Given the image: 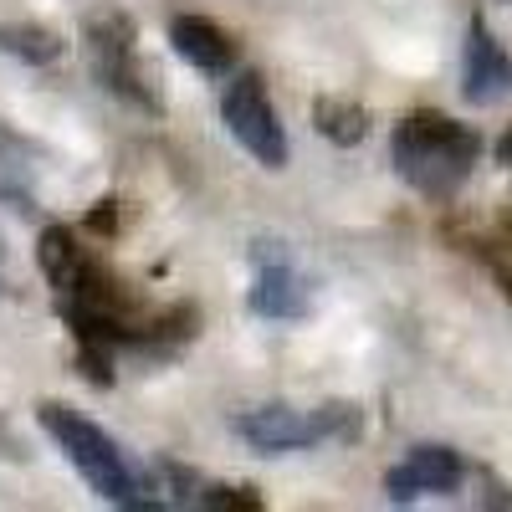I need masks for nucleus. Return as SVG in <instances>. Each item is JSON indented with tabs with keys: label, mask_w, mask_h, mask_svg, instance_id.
Listing matches in <instances>:
<instances>
[{
	"label": "nucleus",
	"mask_w": 512,
	"mask_h": 512,
	"mask_svg": "<svg viewBox=\"0 0 512 512\" xmlns=\"http://www.w3.org/2000/svg\"><path fill=\"white\" fill-rule=\"evenodd\" d=\"M36 425L52 436V446H62V456L72 461V472L93 487V497H103L113 507L154 512V492H149L144 466L128 461L103 425H93L88 415H77L72 405H57V400L36 405Z\"/></svg>",
	"instance_id": "nucleus-1"
},
{
	"label": "nucleus",
	"mask_w": 512,
	"mask_h": 512,
	"mask_svg": "<svg viewBox=\"0 0 512 512\" xmlns=\"http://www.w3.org/2000/svg\"><path fill=\"white\" fill-rule=\"evenodd\" d=\"M390 154H395V169L400 180L431 200H451L477 169V154H482V139L472 123H456L446 113H410L395 139H390Z\"/></svg>",
	"instance_id": "nucleus-2"
},
{
	"label": "nucleus",
	"mask_w": 512,
	"mask_h": 512,
	"mask_svg": "<svg viewBox=\"0 0 512 512\" xmlns=\"http://www.w3.org/2000/svg\"><path fill=\"white\" fill-rule=\"evenodd\" d=\"M82 41H88V62H93V72H98V82H103L108 93L128 98L134 108L159 113V93H154L149 72L139 67L134 21H128L123 11H113V6L88 11V16H82Z\"/></svg>",
	"instance_id": "nucleus-3"
},
{
	"label": "nucleus",
	"mask_w": 512,
	"mask_h": 512,
	"mask_svg": "<svg viewBox=\"0 0 512 512\" xmlns=\"http://www.w3.org/2000/svg\"><path fill=\"white\" fill-rule=\"evenodd\" d=\"M221 123L231 128V139L262 164V169H282L287 164V128L267 98V82L256 72H236L221 93Z\"/></svg>",
	"instance_id": "nucleus-4"
},
{
	"label": "nucleus",
	"mask_w": 512,
	"mask_h": 512,
	"mask_svg": "<svg viewBox=\"0 0 512 512\" xmlns=\"http://www.w3.org/2000/svg\"><path fill=\"white\" fill-rule=\"evenodd\" d=\"M236 436L262 451V456H287V451H313L328 441V425L323 410H292V405H262V410H246L236 415Z\"/></svg>",
	"instance_id": "nucleus-5"
},
{
	"label": "nucleus",
	"mask_w": 512,
	"mask_h": 512,
	"mask_svg": "<svg viewBox=\"0 0 512 512\" xmlns=\"http://www.w3.org/2000/svg\"><path fill=\"white\" fill-rule=\"evenodd\" d=\"M466 482V461L451 446H415L400 466L384 472V497L415 502V497H451Z\"/></svg>",
	"instance_id": "nucleus-6"
},
{
	"label": "nucleus",
	"mask_w": 512,
	"mask_h": 512,
	"mask_svg": "<svg viewBox=\"0 0 512 512\" xmlns=\"http://www.w3.org/2000/svg\"><path fill=\"white\" fill-rule=\"evenodd\" d=\"M507 93H512V57L502 52V41L477 16L466 26V47H461V98L472 108H492Z\"/></svg>",
	"instance_id": "nucleus-7"
},
{
	"label": "nucleus",
	"mask_w": 512,
	"mask_h": 512,
	"mask_svg": "<svg viewBox=\"0 0 512 512\" xmlns=\"http://www.w3.org/2000/svg\"><path fill=\"white\" fill-rule=\"evenodd\" d=\"M308 282L297 277V267L287 262V256H267V251H256V282L246 292V308L256 318H267V323H297L308 313Z\"/></svg>",
	"instance_id": "nucleus-8"
},
{
	"label": "nucleus",
	"mask_w": 512,
	"mask_h": 512,
	"mask_svg": "<svg viewBox=\"0 0 512 512\" xmlns=\"http://www.w3.org/2000/svg\"><path fill=\"white\" fill-rule=\"evenodd\" d=\"M36 267H41V277L52 282V292H57V303H67V297H77L82 287H88L103 267L93 262V251L82 246L67 226H47L36 236Z\"/></svg>",
	"instance_id": "nucleus-9"
},
{
	"label": "nucleus",
	"mask_w": 512,
	"mask_h": 512,
	"mask_svg": "<svg viewBox=\"0 0 512 512\" xmlns=\"http://www.w3.org/2000/svg\"><path fill=\"white\" fill-rule=\"evenodd\" d=\"M169 47L180 62H190L195 72H231L236 67V41L231 31H221L205 16H175L169 21Z\"/></svg>",
	"instance_id": "nucleus-10"
},
{
	"label": "nucleus",
	"mask_w": 512,
	"mask_h": 512,
	"mask_svg": "<svg viewBox=\"0 0 512 512\" xmlns=\"http://www.w3.org/2000/svg\"><path fill=\"white\" fill-rule=\"evenodd\" d=\"M0 52L26 62V67H52L62 57V36L52 26H36V21H6L0 26Z\"/></svg>",
	"instance_id": "nucleus-11"
},
{
	"label": "nucleus",
	"mask_w": 512,
	"mask_h": 512,
	"mask_svg": "<svg viewBox=\"0 0 512 512\" xmlns=\"http://www.w3.org/2000/svg\"><path fill=\"white\" fill-rule=\"evenodd\" d=\"M313 128H318L328 144L354 149V144L369 139V113L359 103H349V98H318L313 103Z\"/></svg>",
	"instance_id": "nucleus-12"
},
{
	"label": "nucleus",
	"mask_w": 512,
	"mask_h": 512,
	"mask_svg": "<svg viewBox=\"0 0 512 512\" xmlns=\"http://www.w3.org/2000/svg\"><path fill=\"white\" fill-rule=\"evenodd\" d=\"M0 200L16 205V210H36V195H31V159H26L21 134H11V128H6V118H0Z\"/></svg>",
	"instance_id": "nucleus-13"
},
{
	"label": "nucleus",
	"mask_w": 512,
	"mask_h": 512,
	"mask_svg": "<svg viewBox=\"0 0 512 512\" xmlns=\"http://www.w3.org/2000/svg\"><path fill=\"white\" fill-rule=\"evenodd\" d=\"M318 410H323V425H328V441H359V436H364V415H359V405L328 400V405H318Z\"/></svg>",
	"instance_id": "nucleus-14"
},
{
	"label": "nucleus",
	"mask_w": 512,
	"mask_h": 512,
	"mask_svg": "<svg viewBox=\"0 0 512 512\" xmlns=\"http://www.w3.org/2000/svg\"><path fill=\"white\" fill-rule=\"evenodd\" d=\"M200 507H241V512H256V507H262V497H256L251 487H205Z\"/></svg>",
	"instance_id": "nucleus-15"
},
{
	"label": "nucleus",
	"mask_w": 512,
	"mask_h": 512,
	"mask_svg": "<svg viewBox=\"0 0 512 512\" xmlns=\"http://www.w3.org/2000/svg\"><path fill=\"white\" fill-rule=\"evenodd\" d=\"M0 456H21V446H16V436L6 431V420H0Z\"/></svg>",
	"instance_id": "nucleus-16"
},
{
	"label": "nucleus",
	"mask_w": 512,
	"mask_h": 512,
	"mask_svg": "<svg viewBox=\"0 0 512 512\" xmlns=\"http://www.w3.org/2000/svg\"><path fill=\"white\" fill-rule=\"evenodd\" d=\"M497 164H507V169H512V128L497 139Z\"/></svg>",
	"instance_id": "nucleus-17"
}]
</instances>
